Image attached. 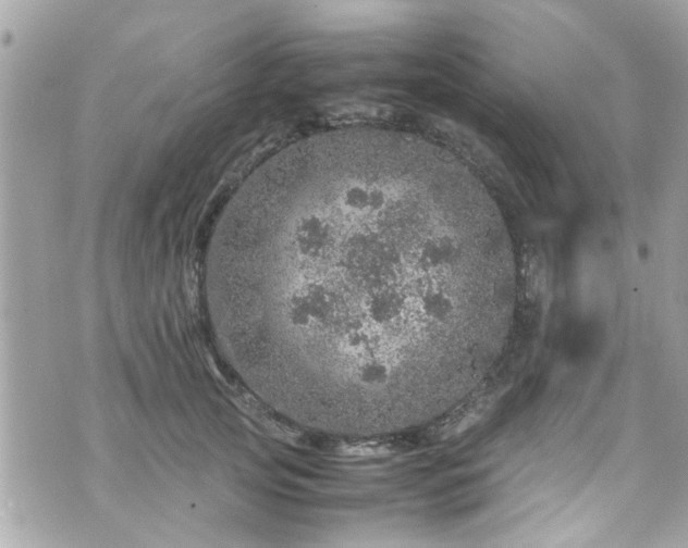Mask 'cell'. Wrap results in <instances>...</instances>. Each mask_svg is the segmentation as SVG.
<instances>
[{
  "instance_id": "obj_1",
  "label": "cell",
  "mask_w": 688,
  "mask_h": 548,
  "mask_svg": "<svg viewBox=\"0 0 688 548\" xmlns=\"http://www.w3.org/2000/svg\"><path fill=\"white\" fill-rule=\"evenodd\" d=\"M220 244L244 368L266 406L327 432L378 433L437 379L464 302H506L512 260L476 179L408 134L302 139L244 186Z\"/></svg>"
}]
</instances>
